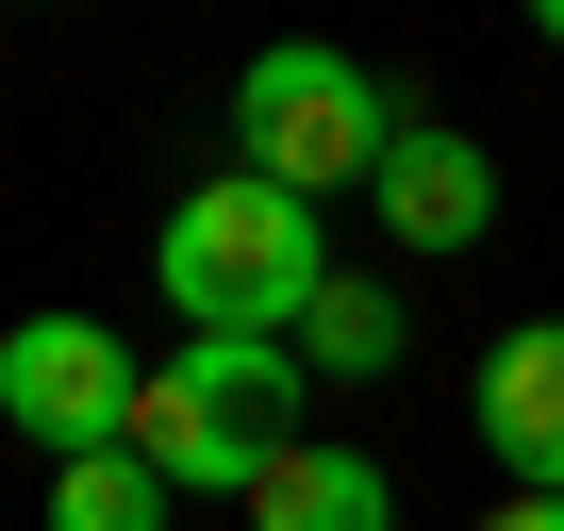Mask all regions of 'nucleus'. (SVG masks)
<instances>
[{
  "label": "nucleus",
  "instance_id": "nucleus-1",
  "mask_svg": "<svg viewBox=\"0 0 564 531\" xmlns=\"http://www.w3.org/2000/svg\"><path fill=\"white\" fill-rule=\"evenodd\" d=\"M150 283L183 300V333H249V349H300V316L333 300V232L300 183H265V166H216L166 199L150 232Z\"/></svg>",
  "mask_w": 564,
  "mask_h": 531
},
{
  "label": "nucleus",
  "instance_id": "nucleus-2",
  "mask_svg": "<svg viewBox=\"0 0 564 531\" xmlns=\"http://www.w3.org/2000/svg\"><path fill=\"white\" fill-rule=\"evenodd\" d=\"M300 399H316V366L300 349H249V333H183L166 366H150V399H133V448L166 465V498H265L282 481V448H316L300 432Z\"/></svg>",
  "mask_w": 564,
  "mask_h": 531
},
{
  "label": "nucleus",
  "instance_id": "nucleus-3",
  "mask_svg": "<svg viewBox=\"0 0 564 531\" xmlns=\"http://www.w3.org/2000/svg\"><path fill=\"white\" fill-rule=\"evenodd\" d=\"M399 117H415V100H399L382 67H349L333 34H265V51L232 67V166L300 183V199H333V183H382Z\"/></svg>",
  "mask_w": 564,
  "mask_h": 531
},
{
  "label": "nucleus",
  "instance_id": "nucleus-4",
  "mask_svg": "<svg viewBox=\"0 0 564 531\" xmlns=\"http://www.w3.org/2000/svg\"><path fill=\"white\" fill-rule=\"evenodd\" d=\"M133 399H150V366H133L100 316H18V333H0V415H18L51 465L133 448Z\"/></svg>",
  "mask_w": 564,
  "mask_h": 531
},
{
  "label": "nucleus",
  "instance_id": "nucleus-5",
  "mask_svg": "<svg viewBox=\"0 0 564 531\" xmlns=\"http://www.w3.org/2000/svg\"><path fill=\"white\" fill-rule=\"evenodd\" d=\"M382 232L415 249V266H448V249H481L498 232V150L481 133H448V117H399V150H382Z\"/></svg>",
  "mask_w": 564,
  "mask_h": 531
},
{
  "label": "nucleus",
  "instance_id": "nucleus-6",
  "mask_svg": "<svg viewBox=\"0 0 564 531\" xmlns=\"http://www.w3.org/2000/svg\"><path fill=\"white\" fill-rule=\"evenodd\" d=\"M481 448L514 498H564V316H514L481 349Z\"/></svg>",
  "mask_w": 564,
  "mask_h": 531
},
{
  "label": "nucleus",
  "instance_id": "nucleus-7",
  "mask_svg": "<svg viewBox=\"0 0 564 531\" xmlns=\"http://www.w3.org/2000/svg\"><path fill=\"white\" fill-rule=\"evenodd\" d=\"M249 531H399V481L316 432V448H282V481L249 498Z\"/></svg>",
  "mask_w": 564,
  "mask_h": 531
},
{
  "label": "nucleus",
  "instance_id": "nucleus-8",
  "mask_svg": "<svg viewBox=\"0 0 564 531\" xmlns=\"http://www.w3.org/2000/svg\"><path fill=\"white\" fill-rule=\"evenodd\" d=\"M399 333H415V316H399V283L333 266V300L300 316V366H316V382H382V366H399Z\"/></svg>",
  "mask_w": 564,
  "mask_h": 531
},
{
  "label": "nucleus",
  "instance_id": "nucleus-9",
  "mask_svg": "<svg viewBox=\"0 0 564 531\" xmlns=\"http://www.w3.org/2000/svg\"><path fill=\"white\" fill-rule=\"evenodd\" d=\"M183 498H166V465L150 448H84V465H51V531H166Z\"/></svg>",
  "mask_w": 564,
  "mask_h": 531
},
{
  "label": "nucleus",
  "instance_id": "nucleus-10",
  "mask_svg": "<svg viewBox=\"0 0 564 531\" xmlns=\"http://www.w3.org/2000/svg\"><path fill=\"white\" fill-rule=\"evenodd\" d=\"M481 531H564V498H498V514H481Z\"/></svg>",
  "mask_w": 564,
  "mask_h": 531
},
{
  "label": "nucleus",
  "instance_id": "nucleus-11",
  "mask_svg": "<svg viewBox=\"0 0 564 531\" xmlns=\"http://www.w3.org/2000/svg\"><path fill=\"white\" fill-rule=\"evenodd\" d=\"M531 34H547V51H564V0H531Z\"/></svg>",
  "mask_w": 564,
  "mask_h": 531
}]
</instances>
